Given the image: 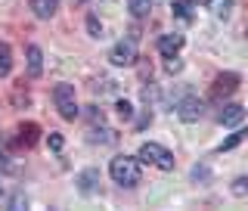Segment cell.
I'll return each mask as SVG.
<instances>
[{"label":"cell","mask_w":248,"mask_h":211,"mask_svg":"<svg viewBox=\"0 0 248 211\" xmlns=\"http://www.w3.org/2000/svg\"><path fill=\"white\" fill-rule=\"evenodd\" d=\"M108 62H112V65H118V68L134 65V62H137V37H127V41H118V44H115L112 53H108Z\"/></svg>","instance_id":"cell-4"},{"label":"cell","mask_w":248,"mask_h":211,"mask_svg":"<svg viewBox=\"0 0 248 211\" xmlns=\"http://www.w3.org/2000/svg\"><path fill=\"white\" fill-rule=\"evenodd\" d=\"M245 118V106H239V103H227L220 109V112H217V121L220 124H227V128H232V124H239Z\"/></svg>","instance_id":"cell-6"},{"label":"cell","mask_w":248,"mask_h":211,"mask_svg":"<svg viewBox=\"0 0 248 211\" xmlns=\"http://www.w3.org/2000/svg\"><path fill=\"white\" fill-rule=\"evenodd\" d=\"M149 121H152V115H149V112H146V115H143V118H140V121H137V128H140V130H143V128H146V124H149Z\"/></svg>","instance_id":"cell-24"},{"label":"cell","mask_w":248,"mask_h":211,"mask_svg":"<svg viewBox=\"0 0 248 211\" xmlns=\"http://www.w3.org/2000/svg\"><path fill=\"white\" fill-rule=\"evenodd\" d=\"M137 159L146 162V165L161 168V171H174V155H170L165 146H158V143H143L140 152H137Z\"/></svg>","instance_id":"cell-2"},{"label":"cell","mask_w":248,"mask_h":211,"mask_svg":"<svg viewBox=\"0 0 248 211\" xmlns=\"http://www.w3.org/2000/svg\"><path fill=\"white\" fill-rule=\"evenodd\" d=\"M19 143L22 146H34L37 143V124H22L19 128Z\"/></svg>","instance_id":"cell-14"},{"label":"cell","mask_w":248,"mask_h":211,"mask_svg":"<svg viewBox=\"0 0 248 211\" xmlns=\"http://www.w3.org/2000/svg\"><path fill=\"white\" fill-rule=\"evenodd\" d=\"M59 10V0H31V13L37 19H53Z\"/></svg>","instance_id":"cell-10"},{"label":"cell","mask_w":248,"mask_h":211,"mask_svg":"<svg viewBox=\"0 0 248 211\" xmlns=\"http://www.w3.org/2000/svg\"><path fill=\"white\" fill-rule=\"evenodd\" d=\"M87 28H90L93 37H103V25L96 22V16H90V19H87Z\"/></svg>","instance_id":"cell-19"},{"label":"cell","mask_w":248,"mask_h":211,"mask_svg":"<svg viewBox=\"0 0 248 211\" xmlns=\"http://www.w3.org/2000/svg\"><path fill=\"white\" fill-rule=\"evenodd\" d=\"M115 109H118V115H121V118H124V121H130V118H134V106H130V103H127V99H121V103H118V106H115Z\"/></svg>","instance_id":"cell-17"},{"label":"cell","mask_w":248,"mask_h":211,"mask_svg":"<svg viewBox=\"0 0 248 211\" xmlns=\"http://www.w3.org/2000/svg\"><path fill=\"white\" fill-rule=\"evenodd\" d=\"M192 177H196V180H199V177H202V180H208V168H192Z\"/></svg>","instance_id":"cell-23"},{"label":"cell","mask_w":248,"mask_h":211,"mask_svg":"<svg viewBox=\"0 0 248 211\" xmlns=\"http://www.w3.org/2000/svg\"><path fill=\"white\" fill-rule=\"evenodd\" d=\"M46 143H50V149H56V152L62 149V137L59 134H50V137H46Z\"/></svg>","instance_id":"cell-22"},{"label":"cell","mask_w":248,"mask_h":211,"mask_svg":"<svg viewBox=\"0 0 248 211\" xmlns=\"http://www.w3.org/2000/svg\"><path fill=\"white\" fill-rule=\"evenodd\" d=\"M232 193H236V196H245L248 193V177H236V180H232Z\"/></svg>","instance_id":"cell-18"},{"label":"cell","mask_w":248,"mask_h":211,"mask_svg":"<svg viewBox=\"0 0 248 211\" xmlns=\"http://www.w3.org/2000/svg\"><path fill=\"white\" fill-rule=\"evenodd\" d=\"M25 205H28V199L22 196V193H16V196L10 199V208H13V211H19V208H25Z\"/></svg>","instance_id":"cell-20"},{"label":"cell","mask_w":248,"mask_h":211,"mask_svg":"<svg viewBox=\"0 0 248 211\" xmlns=\"http://www.w3.org/2000/svg\"><path fill=\"white\" fill-rule=\"evenodd\" d=\"M245 137H248V128L236 130V134H232V137H227V140H223V143H220V152H223V149H232V146H239V143H242Z\"/></svg>","instance_id":"cell-15"},{"label":"cell","mask_w":248,"mask_h":211,"mask_svg":"<svg viewBox=\"0 0 248 211\" xmlns=\"http://www.w3.org/2000/svg\"><path fill=\"white\" fill-rule=\"evenodd\" d=\"M13 72V50L10 44H0V78H6Z\"/></svg>","instance_id":"cell-13"},{"label":"cell","mask_w":248,"mask_h":211,"mask_svg":"<svg viewBox=\"0 0 248 211\" xmlns=\"http://www.w3.org/2000/svg\"><path fill=\"white\" fill-rule=\"evenodd\" d=\"M202 112H205V106H202V99H196V97H186V99L177 103V115H180V121H186V124L199 121Z\"/></svg>","instance_id":"cell-5"},{"label":"cell","mask_w":248,"mask_h":211,"mask_svg":"<svg viewBox=\"0 0 248 211\" xmlns=\"http://www.w3.org/2000/svg\"><path fill=\"white\" fill-rule=\"evenodd\" d=\"M239 87V75H232V72H227V75H220L214 81V97L220 99V97H227V93H232Z\"/></svg>","instance_id":"cell-8"},{"label":"cell","mask_w":248,"mask_h":211,"mask_svg":"<svg viewBox=\"0 0 248 211\" xmlns=\"http://www.w3.org/2000/svg\"><path fill=\"white\" fill-rule=\"evenodd\" d=\"M53 103H56L59 115L65 121L78 118V99H75V87H72V84H56V87H53Z\"/></svg>","instance_id":"cell-3"},{"label":"cell","mask_w":248,"mask_h":211,"mask_svg":"<svg viewBox=\"0 0 248 211\" xmlns=\"http://www.w3.org/2000/svg\"><path fill=\"white\" fill-rule=\"evenodd\" d=\"M0 196H3V186H0Z\"/></svg>","instance_id":"cell-25"},{"label":"cell","mask_w":248,"mask_h":211,"mask_svg":"<svg viewBox=\"0 0 248 211\" xmlns=\"http://www.w3.org/2000/svg\"><path fill=\"white\" fill-rule=\"evenodd\" d=\"M155 3L158 0H127V10L137 16V19H143V16H149L155 10Z\"/></svg>","instance_id":"cell-12"},{"label":"cell","mask_w":248,"mask_h":211,"mask_svg":"<svg viewBox=\"0 0 248 211\" xmlns=\"http://www.w3.org/2000/svg\"><path fill=\"white\" fill-rule=\"evenodd\" d=\"M28 72L34 78L44 72V53H41V47H34V44L28 47Z\"/></svg>","instance_id":"cell-11"},{"label":"cell","mask_w":248,"mask_h":211,"mask_svg":"<svg viewBox=\"0 0 248 211\" xmlns=\"http://www.w3.org/2000/svg\"><path fill=\"white\" fill-rule=\"evenodd\" d=\"M108 174H112L115 183L121 186H137L140 183V159H127V155H118V159L108 162Z\"/></svg>","instance_id":"cell-1"},{"label":"cell","mask_w":248,"mask_h":211,"mask_svg":"<svg viewBox=\"0 0 248 211\" xmlns=\"http://www.w3.org/2000/svg\"><path fill=\"white\" fill-rule=\"evenodd\" d=\"M96 183H99V171L96 168H87V171L78 174V190H81L84 196H90V193L96 190Z\"/></svg>","instance_id":"cell-9"},{"label":"cell","mask_w":248,"mask_h":211,"mask_svg":"<svg viewBox=\"0 0 248 211\" xmlns=\"http://www.w3.org/2000/svg\"><path fill=\"white\" fill-rule=\"evenodd\" d=\"M90 143H115V134L108 128L103 130H90Z\"/></svg>","instance_id":"cell-16"},{"label":"cell","mask_w":248,"mask_h":211,"mask_svg":"<svg viewBox=\"0 0 248 211\" xmlns=\"http://www.w3.org/2000/svg\"><path fill=\"white\" fill-rule=\"evenodd\" d=\"M180 47H183V34H161L158 37V53L165 59L177 56V53H180Z\"/></svg>","instance_id":"cell-7"},{"label":"cell","mask_w":248,"mask_h":211,"mask_svg":"<svg viewBox=\"0 0 248 211\" xmlns=\"http://www.w3.org/2000/svg\"><path fill=\"white\" fill-rule=\"evenodd\" d=\"M165 68H168V72H170V75H174V72H180V68H183V62H180V59H177V56H170V59L165 62Z\"/></svg>","instance_id":"cell-21"}]
</instances>
